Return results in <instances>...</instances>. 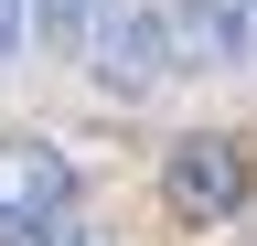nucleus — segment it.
<instances>
[{
  "label": "nucleus",
  "instance_id": "obj_1",
  "mask_svg": "<svg viewBox=\"0 0 257 246\" xmlns=\"http://www.w3.org/2000/svg\"><path fill=\"white\" fill-rule=\"evenodd\" d=\"M86 75H96V97H118V107H140V97L172 86V54H161V11L150 0H107V11H96Z\"/></svg>",
  "mask_w": 257,
  "mask_h": 246
},
{
  "label": "nucleus",
  "instance_id": "obj_2",
  "mask_svg": "<svg viewBox=\"0 0 257 246\" xmlns=\"http://www.w3.org/2000/svg\"><path fill=\"white\" fill-rule=\"evenodd\" d=\"M161 203H172L182 225H225V214L246 203V139H236V129L172 139V161H161Z\"/></svg>",
  "mask_w": 257,
  "mask_h": 246
},
{
  "label": "nucleus",
  "instance_id": "obj_3",
  "mask_svg": "<svg viewBox=\"0 0 257 246\" xmlns=\"http://www.w3.org/2000/svg\"><path fill=\"white\" fill-rule=\"evenodd\" d=\"M75 214V150L64 139H0V246Z\"/></svg>",
  "mask_w": 257,
  "mask_h": 246
},
{
  "label": "nucleus",
  "instance_id": "obj_4",
  "mask_svg": "<svg viewBox=\"0 0 257 246\" xmlns=\"http://www.w3.org/2000/svg\"><path fill=\"white\" fill-rule=\"evenodd\" d=\"M161 11V54H172V75L182 65H246V43H236V11H225V0H150Z\"/></svg>",
  "mask_w": 257,
  "mask_h": 246
},
{
  "label": "nucleus",
  "instance_id": "obj_5",
  "mask_svg": "<svg viewBox=\"0 0 257 246\" xmlns=\"http://www.w3.org/2000/svg\"><path fill=\"white\" fill-rule=\"evenodd\" d=\"M96 11H107V0H32V33H43L54 54H86V33H96Z\"/></svg>",
  "mask_w": 257,
  "mask_h": 246
},
{
  "label": "nucleus",
  "instance_id": "obj_6",
  "mask_svg": "<svg viewBox=\"0 0 257 246\" xmlns=\"http://www.w3.org/2000/svg\"><path fill=\"white\" fill-rule=\"evenodd\" d=\"M22 43H32V0H0V75L22 65Z\"/></svg>",
  "mask_w": 257,
  "mask_h": 246
},
{
  "label": "nucleus",
  "instance_id": "obj_7",
  "mask_svg": "<svg viewBox=\"0 0 257 246\" xmlns=\"http://www.w3.org/2000/svg\"><path fill=\"white\" fill-rule=\"evenodd\" d=\"M22 246H96V235L75 225V214H54V225H43V235H22Z\"/></svg>",
  "mask_w": 257,
  "mask_h": 246
},
{
  "label": "nucleus",
  "instance_id": "obj_8",
  "mask_svg": "<svg viewBox=\"0 0 257 246\" xmlns=\"http://www.w3.org/2000/svg\"><path fill=\"white\" fill-rule=\"evenodd\" d=\"M236 11V43H246V65H257V0H225Z\"/></svg>",
  "mask_w": 257,
  "mask_h": 246
}]
</instances>
